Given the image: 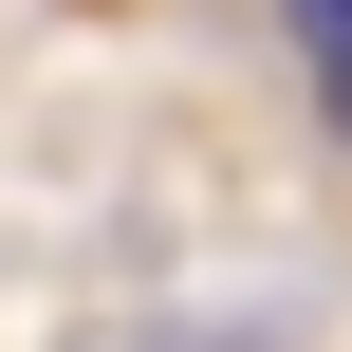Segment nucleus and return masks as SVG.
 Listing matches in <instances>:
<instances>
[{
	"mask_svg": "<svg viewBox=\"0 0 352 352\" xmlns=\"http://www.w3.org/2000/svg\"><path fill=\"white\" fill-rule=\"evenodd\" d=\"M297 56H316V111L352 130V0H297Z\"/></svg>",
	"mask_w": 352,
	"mask_h": 352,
	"instance_id": "1",
	"label": "nucleus"
}]
</instances>
